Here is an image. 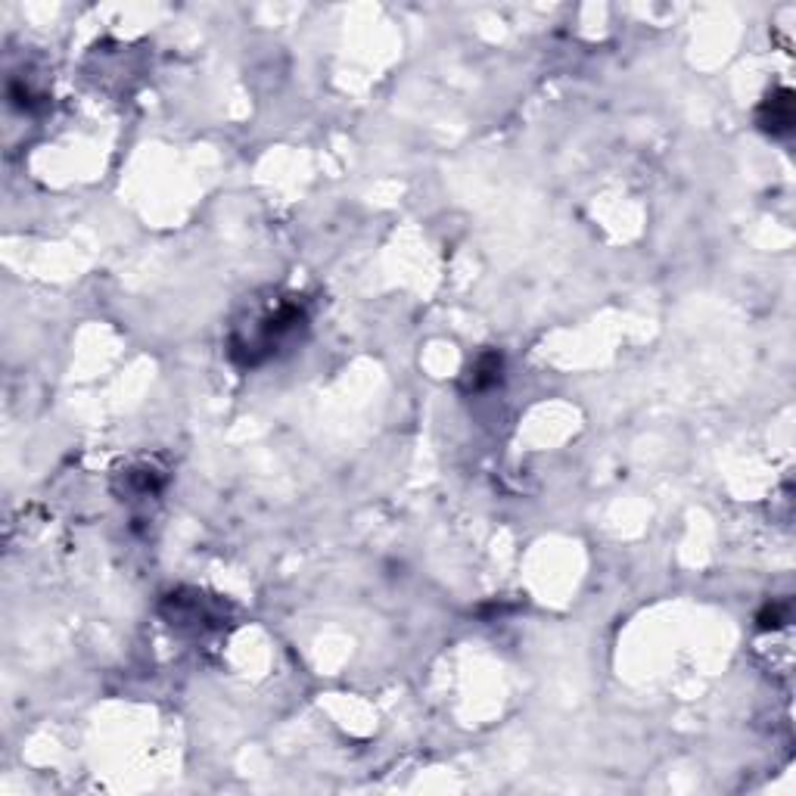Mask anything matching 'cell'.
I'll return each instance as SVG.
<instances>
[{
    "label": "cell",
    "instance_id": "cell-2",
    "mask_svg": "<svg viewBox=\"0 0 796 796\" xmlns=\"http://www.w3.org/2000/svg\"><path fill=\"white\" fill-rule=\"evenodd\" d=\"M759 125H762V131H769V134H784V131L793 128V94L787 88L769 94V100L762 103Z\"/></svg>",
    "mask_w": 796,
    "mask_h": 796
},
{
    "label": "cell",
    "instance_id": "cell-1",
    "mask_svg": "<svg viewBox=\"0 0 796 796\" xmlns=\"http://www.w3.org/2000/svg\"><path fill=\"white\" fill-rule=\"evenodd\" d=\"M305 327V311L293 299H277L274 305L255 308L240 321L227 339V352L240 367H259L274 358L283 346H290Z\"/></svg>",
    "mask_w": 796,
    "mask_h": 796
},
{
    "label": "cell",
    "instance_id": "cell-3",
    "mask_svg": "<svg viewBox=\"0 0 796 796\" xmlns=\"http://www.w3.org/2000/svg\"><path fill=\"white\" fill-rule=\"evenodd\" d=\"M501 367H504L501 355H495V352L479 355V358L473 361V367H470L467 383H464L467 392H486V389H492V386L501 380Z\"/></svg>",
    "mask_w": 796,
    "mask_h": 796
}]
</instances>
